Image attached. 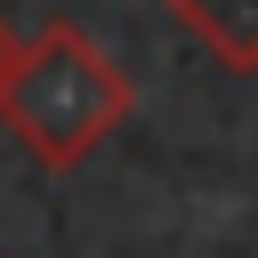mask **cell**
Wrapping results in <instances>:
<instances>
[{"label":"cell","mask_w":258,"mask_h":258,"mask_svg":"<svg viewBox=\"0 0 258 258\" xmlns=\"http://www.w3.org/2000/svg\"><path fill=\"white\" fill-rule=\"evenodd\" d=\"M129 105H137V89H129V73L81 32V24H40L32 40H16V56H8V73H0V129L32 153V161H48V169H73V161H89L121 121H129Z\"/></svg>","instance_id":"cell-1"},{"label":"cell","mask_w":258,"mask_h":258,"mask_svg":"<svg viewBox=\"0 0 258 258\" xmlns=\"http://www.w3.org/2000/svg\"><path fill=\"white\" fill-rule=\"evenodd\" d=\"M218 64L234 73H258V0H161Z\"/></svg>","instance_id":"cell-2"},{"label":"cell","mask_w":258,"mask_h":258,"mask_svg":"<svg viewBox=\"0 0 258 258\" xmlns=\"http://www.w3.org/2000/svg\"><path fill=\"white\" fill-rule=\"evenodd\" d=\"M8 56H16V32H8V24H0V73H8Z\"/></svg>","instance_id":"cell-3"}]
</instances>
